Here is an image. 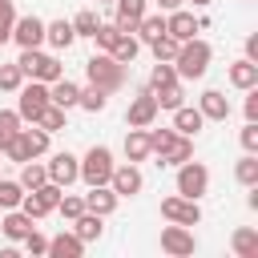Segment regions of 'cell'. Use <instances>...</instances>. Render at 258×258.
Returning a JSON list of instances; mask_svg holds the SVG:
<instances>
[{"label":"cell","mask_w":258,"mask_h":258,"mask_svg":"<svg viewBox=\"0 0 258 258\" xmlns=\"http://www.w3.org/2000/svg\"><path fill=\"white\" fill-rule=\"evenodd\" d=\"M12 40L20 48H40L44 44V20L40 16H16L12 20Z\"/></svg>","instance_id":"12"},{"label":"cell","mask_w":258,"mask_h":258,"mask_svg":"<svg viewBox=\"0 0 258 258\" xmlns=\"http://www.w3.org/2000/svg\"><path fill=\"white\" fill-rule=\"evenodd\" d=\"M165 32H169L173 40H189V36H198L202 28H198V16H194V12L173 8V12H165Z\"/></svg>","instance_id":"13"},{"label":"cell","mask_w":258,"mask_h":258,"mask_svg":"<svg viewBox=\"0 0 258 258\" xmlns=\"http://www.w3.org/2000/svg\"><path fill=\"white\" fill-rule=\"evenodd\" d=\"M206 189H210V169H206L202 161H194V157H189V161H181V165H177V194L198 202Z\"/></svg>","instance_id":"5"},{"label":"cell","mask_w":258,"mask_h":258,"mask_svg":"<svg viewBox=\"0 0 258 258\" xmlns=\"http://www.w3.org/2000/svg\"><path fill=\"white\" fill-rule=\"evenodd\" d=\"M32 194H36V198H40V202H44L48 210H56V202H60V194H64V189H60L56 181H44V185H36Z\"/></svg>","instance_id":"44"},{"label":"cell","mask_w":258,"mask_h":258,"mask_svg":"<svg viewBox=\"0 0 258 258\" xmlns=\"http://www.w3.org/2000/svg\"><path fill=\"white\" fill-rule=\"evenodd\" d=\"M198 109H202L206 121H226V117H230V101H226L222 89H206V93L198 97Z\"/></svg>","instance_id":"15"},{"label":"cell","mask_w":258,"mask_h":258,"mask_svg":"<svg viewBox=\"0 0 258 258\" xmlns=\"http://www.w3.org/2000/svg\"><path fill=\"white\" fill-rule=\"evenodd\" d=\"M77 105H81L85 113H101V109L109 105V93H105V89H97V85H85V89H81V97H77Z\"/></svg>","instance_id":"33"},{"label":"cell","mask_w":258,"mask_h":258,"mask_svg":"<svg viewBox=\"0 0 258 258\" xmlns=\"http://www.w3.org/2000/svg\"><path fill=\"white\" fill-rule=\"evenodd\" d=\"M20 85H24L20 64H0V93H16Z\"/></svg>","instance_id":"40"},{"label":"cell","mask_w":258,"mask_h":258,"mask_svg":"<svg viewBox=\"0 0 258 258\" xmlns=\"http://www.w3.org/2000/svg\"><path fill=\"white\" fill-rule=\"evenodd\" d=\"M234 177H238L242 185H258V157H254V153L238 157V165H234Z\"/></svg>","instance_id":"36"},{"label":"cell","mask_w":258,"mask_h":258,"mask_svg":"<svg viewBox=\"0 0 258 258\" xmlns=\"http://www.w3.org/2000/svg\"><path fill=\"white\" fill-rule=\"evenodd\" d=\"M20 210H24V214H28L32 222H40L44 214H52V210H48V206H44V202H40V198L32 194V189H24V198H20Z\"/></svg>","instance_id":"41"},{"label":"cell","mask_w":258,"mask_h":258,"mask_svg":"<svg viewBox=\"0 0 258 258\" xmlns=\"http://www.w3.org/2000/svg\"><path fill=\"white\" fill-rule=\"evenodd\" d=\"M161 250H165V254H173V258H185V254H194V250H198V238H194V230H189V226L169 222V226L161 230Z\"/></svg>","instance_id":"11"},{"label":"cell","mask_w":258,"mask_h":258,"mask_svg":"<svg viewBox=\"0 0 258 258\" xmlns=\"http://www.w3.org/2000/svg\"><path fill=\"white\" fill-rule=\"evenodd\" d=\"M77 97H81V85H73L69 77H56L48 85V101L60 105V109H77Z\"/></svg>","instance_id":"20"},{"label":"cell","mask_w":258,"mask_h":258,"mask_svg":"<svg viewBox=\"0 0 258 258\" xmlns=\"http://www.w3.org/2000/svg\"><path fill=\"white\" fill-rule=\"evenodd\" d=\"M230 246H234V254H238V258H258V230H254V226L234 230Z\"/></svg>","instance_id":"28"},{"label":"cell","mask_w":258,"mask_h":258,"mask_svg":"<svg viewBox=\"0 0 258 258\" xmlns=\"http://www.w3.org/2000/svg\"><path fill=\"white\" fill-rule=\"evenodd\" d=\"M20 73L24 77H32V81H44V85H52L56 77H64V64L52 56V52H40V48H20Z\"/></svg>","instance_id":"3"},{"label":"cell","mask_w":258,"mask_h":258,"mask_svg":"<svg viewBox=\"0 0 258 258\" xmlns=\"http://www.w3.org/2000/svg\"><path fill=\"white\" fill-rule=\"evenodd\" d=\"M44 169H48V181H56L60 189H69V185L81 177V157H73L69 149H60V153H52V157L44 161Z\"/></svg>","instance_id":"8"},{"label":"cell","mask_w":258,"mask_h":258,"mask_svg":"<svg viewBox=\"0 0 258 258\" xmlns=\"http://www.w3.org/2000/svg\"><path fill=\"white\" fill-rule=\"evenodd\" d=\"M161 32H165V16H149V12H145V16L137 20V28H133V36H137L141 44H149V40H157Z\"/></svg>","instance_id":"32"},{"label":"cell","mask_w":258,"mask_h":258,"mask_svg":"<svg viewBox=\"0 0 258 258\" xmlns=\"http://www.w3.org/2000/svg\"><path fill=\"white\" fill-rule=\"evenodd\" d=\"M153 101H157V109H177V105H185V89H181V81H169V85H157L153 89Z\"/></svg>","instance_id":"26"},{"label":"cell","mask_w":258,"mask_h":258,"mask_svg":"<svg viewBox=\"0 0 258 258\" xmlns=\"http://www.w3.org/2000/svg\"><path fill=\"white\" fill-rule=\"evenodd\" d=\"M44 40H48L52 48H73V40H77L73 20H48V24H44Z\"/></svg>","instance_id":"25"},{"label":"cell","mask_w":258,"mask_h":258,"mask_svg":"<svg viewBox=\"0 0 258 258\" xmlns=\"http://www.w3.org/2000/svg\"><path fill=\"white\" fill-rule=\"evenodd\" d=\"M85 77H89V85H97V89H105V93H117V89L125 85V64L113 60L109 52H97V56L85 60Z\"/></svg>","instance_id":"2"},{"label":"cell","mask_w":258,"mask_h":258,"mask_svg":"<svg viewBox=\"0 0 258 258\" xmlns=\"http://www.w3.org/2000/svg\"><path fill=\"white\" fill-rule=\"evenodd\" d=\"M16 181H20L24 189H36V185H44V181H48V169H44V161H36V157H32V161H20V177H16Z\"/></svg>","instance_id":"31"},{"label":"cell","mask_w":258,"mask_h":258,"mask_svg":"<svg viewBox=\"0 0 258 258\" xmlns=\"http://www.w3.org/2000/svg\"><path fill=\"white\" fill-rule=\"evenodd\" d=\"M73 234L81 238V242H97L101 234H105V218L101 214H81V218H73Z\"/></svg>","instance_id":"24"},{"label":"cell","mask_w":258,"mask_h":258,"mask_svg":"<svg viewBox=\"0 0 258 258\" xmlns=\"http://www.w3.org/2000/svg\"><path fill=\"white\" fill-rule=\"evenodd\" d=\"M48 254H52V258H81V254H85V242H81L73 230H64V234L48 238Z\"/></svg>","instance_id":"22"},{"label":"cell","mask_w":258,"mask_h":258,"mask_svg":"<svg viewBox=\"0 0 258 258\" xmlns=\"http://www.w3.org/2000/svg\"><path fill=\"white\" fill-rule=\"evenodd\" d=\"M20 198H24V185H20V181L0 177V210H16V206H20Z\"/></svg>","instance_id":"37"},{"label":"cell","mask_w":258,"mask_h":258,"mask_svg":"<svg viewBox=\"0 0 258 258\" xmlns=\"http://www.w3.org/2000/svg\"><path fill=\"white\" fill-rule=\"evenodd\" d=\"M109 189L117 194V198H137L141 189H145V177H141V169L129 161V165H113V173H109Z\"/></svg>","instance_id":"10"},{"label":"cell","mask_w":258,"mask_h":258,"mask_svg":"<svg viewBox=\"0 0 258 258\" xmlns=\"http://www.w3.org/2000/svg\"><path fill=\"white\" fill-rule=\"evenodd\" d=\"M36 125H40L44 133H60V129L69 125V109H60V105H52V101H48V105L40 109V117H36Z\"/></svg>","instance_id":"30"},{"label":"cell","mask_w":258,"mask_h":258,"mask_svg":"<svg viewBox=\"0 0 258 258\" xmlns=\"http://www.w3.org/2000/svg\"><path fill=\"white\" fill-rule=\"evenodd\" d=\"M20 242H24V250H28V254H48V238H44L36 226H32V230H28Z\"/></svg>","instance_id":"45"},{"label":"cell","mask_w":258,"mask_h":258,"mask_svg":"<svg viewBox=\"0 0 258 258\" xmlns=\"http://www.w3.org/2000/svg\"><path fill=\"white\" fill-rule=\"evenodd\" d=\"M113 149L109 145H93L85 157H81V177L77 181H85V185H109V173H113Z\"/></svg>","instance_id":"4"},{"label":"cell","mask_w":258,"mask_h":258,"mask_svg":"<svg viewBox=\"0 0 258 258\" xmlns=\"http://www.w3.org/2000/svg\"><path fill=\"white\" fill-rule=\"evenodd\" d=\"M149 48H153V60H169V64H173V56H177L181 40H173L169 32H161L157 40H149Z\"/></svg>","instance_id":"35"},{"label":"cell","mask_w":258,"mask_h":258,"mask_svg":"<svg viewBox=\"0 0 258 258\" xmlns=\"http://www.w3.org/2000/svg\"><path fill=\"white\" fill-rule=\"evenodd\" d=\"M97 24H101V20H97V12H93V8H81V12L73 16V32H77V36H93V32H97Z\"/></svg>","instance_id":"38"},{"label":"cell","mask_w":258,"mask_h":258,"mask_svg":"<svg viewBox=\"0 0 258 258\" xmlns=\"http://www.w3.org/2000/svg\"><path fill=\"white\" fill-rule=\"evenodd\" d=\"M12 20H16V4H12V0H0V24L12 28Z\"/></svg>","instance_id":"49"},{"label":"cell","mask_w":258,"mask_h":258,"mask_svg":"<svg viewBox=\"0 0 258 258\" xmlns=\"http://www.w3.org/2000/svg\"><path fill=\"white\" fill-rule=\"evenodd\" d=\"M137 52H141V40H137L133 32H121V36H117V44L109 48V56H113V60H121V64H133V60H137Z\"/></svg>","instance_id":"29"},{"label":"cell","mask_w":258,"mask_h":258,"mask_svg":"<svg viewBox=\"0 0 258 258\" xmlns=\"http://www.w3.org/2000/svg\"><path fill=\"white\" fill-rule=\"evenodd\" d=\"M56 214H60V218H69V222H73V218H81V214H85V198H77V194H60Z\"/></svg>","instance_id":"39"},{"label":"cell","mask_w":258,"mask_h":258,"mask_svg":"<svg viewBox=\"0 0 258 258\" xmlns=\"http://www.w3.org/2000/svg\"><path fill=\"white\" fill-rule=\"evenodd\" d=\"M20 125H24V121H20L16 109H0V153H4V145L20 133Z\"/></svg>","instance_id":"34"},{"label":"cell","mask_w":258,"mask_h":258,"mask_svg":"<svg viewBox=\"0 0 258 258\" xmlns=\"http://www.w3.org/2000/svg\"><path fill=\"white\" fill-rule=\"evenodd\" d=\"M238 137H242V149H246V153H254V149H258V121H246Z\"/></svg>","instance_id":"47"},{"label":"cell","mask_w":258,"mask_h":258,"mask_svg":"<svg viewBox=\"0 0 258 258\" xmlns=\"http://www.w3.org/2000/svg\"><path fill=\"white\" fill-rule=\"evenodd\" d=\"M16 141H20L24 157H44V153H48V133H44L40 125H32V129H20V133H16Z\"/></svg>","instance_id":"21"},{"label":"cell","mask_w":258,"mask_h":258,"mask_svg":"<svg viewBox=\"0 0 258 258\" xmlns=\"http://www.w3.org/2000/svg\"><path fill=\"white\" fill-rule=\"evenodd\" d=\"M97 4H113V0H97Z\"/></svg>","instance_id":"53"},{"label":"cell","mask_w":258,"mask_h":258,"mask_svg":"<svg viewBox=\"0 0 258 258\" xmlns=\"http://www.w3.org/2000/svg\"><path fill=\"white\" fill-rule=\"evenodd\" d=\"M117 194L109 189V185H89V194H85V210L89 214H101V218H109L113 210H117Z\"/></svg>","instance_id":"17"},{"label":"cell","mask_w":258,"mask_h":258,"mask_svg":"<svg viewBox=\"0 0 258 258\" xmlns=\"http://www.w3.org/2000/svg\"><path fill=\"white\" fill-rule=\"evenodd\" d=\"M113 8H117L113 24H117L121 32H133V28H137V20L149 12V0H113Z\"/></svg>","instance_id":"14"},{"label":"cell","mask_w":258,"mask_h":258,"mask_svg":"<svg viewBox=\"0 0 258 258\" xmlns=\"http://www.w3.org/2000/svg\"><path fill=\"white\" fill-rule=\"evenodd\" d=\"M145 133H149V149H153V153H161V149H165V145L177 137L173 129H145Z\"/></svg>","instance_id":"46"},{"label":"cell","mask_w":258,"mask_h":258,"mask_svg":"<svg viewBox=\"0 0 258 258\" xmlns=\"http://www.w3.org/2000/svg\"><path fill=\"white\" fill-rule=\"evenodd\" d=\"M157 101H153V89H141L133 101H129V109H125V125L129 129H149L153 121H157Z\"/></svg>","instance_id":"7"},{"label":"cell","mask_w":258,"mask_h":258,"mask_svg":"<svg viewBox=\"0 0 258 258\" xmlns=\"http://www.w3.org/2000/svg\"><path fill=\"white\" fill-rule=\"evenodd\" d=\"M246 60H258V32L246 36Z\"/></svg>","instance_id":"50"},{"label":"cell","mask_w":258,"mask_h":258,"mask_svg":"<svg viewBox=\"0 0 258 258\" xmlns=\"http://www.w3.org/2000/svg\"><path fill=\"white\" fill-rule=\"evenodd\" d=\"M149 153H153V149H149V133H145V129H129V133H125V157L137 165V161H145Z\"/></svg>","instance_id":"27"},{"label":"cell","mask_w":258,"mask_h":258,"mask_svg":"<svg viewBox=\"0 0 258 258\" xmlns=\"http://www.w3.org/2000/svg\"><path fill=\"white\" fill-rule=\"evenodd\" d=\"M210 56H214V48H210L202 36L181 40V48H177V56H173V73H177V81H198V77H206Z\"/></svg>","instance_id":"1"},{"label":"cell","mask_w":258,"mask_h":258,"mask_svg":"<svg viewBox=\"0 0 258 258\" xmlns=\"http://www.w3.org/2000/svg\"><path fill=\"white\" fill-rule=\"evenodd\" d=\"M202 125H206L202 109H194V105H177V109H173V133H181V137H198Z\"/></svg>","instance_id":"16"},{"label":"cell","mask_w":258,"mask_h":258,"mask_svg":"<svg viewBox=\"0 0 258 258\" xmlns=\"http://www.w3.org/2000/svg\"><path fill=\"white\" fill-rule=\"evenodd\" d=\"M117 36H121V28H117V24H97V32H93V40H97V48H101V52H109V48L117 44Z\"/></svg>","instance_id":"42"},{"label":"cell","mask_w":258,"mask_h":258,"mask_svg":"<svg viewBox=\"0 0 258 258\" xmlns=\"http://www.w3.org/2000/svg\"><path fill=\"white\" fill-rule=\"evenodd\" d=\"M157 157H161L157 165H169V169H177L181 161H189V157H194V137H181V133H177V137H173V141H169V145H165Z\"/></svg>","instance_id":"18"},{"label":"cell","mask_w":258,"mask_h":258,"mask_svg":"<svg viewBox=\"0 0 258 258\" xmlns=\"http://www.w3.org/2000/svg\"><path fill=\"white\" fill-rule=\"evenodd\" d=\"M16 93H20V101H16V113H20V121H32V125H36L40 109L48 105V85H44V81H32V85H20Z\"/></svg>","instance_id":"6"},{"label":"cell","mask_w":258,"mask_h":258,"mask_svg":"<svg viewBox=\"0 0 258 258\" xmlns=\"http://www.w3.org/2000/svg\"><path fill=\"white\" fill-rule=\"evenodd\" d=\"M230 85L242 89V93L254 89V85H258V60H246V56L234 60V64H230Z\"/></svg>","instance_id":"23"},{"label":"cell","mask_w":258,"mask_h":258,"mask_svg":"<svg viewBox=\"0 0 258 258\" xmlns=\"http://www.w3.org/2000/svg\"><path fill=\"white\" fill-rule=\"evenodd\" d=\"M181 4H185V0H157V8H161V12H173V8H181Z\"/></svg>","instance_id":"51"},{"label":"cell","mask_w":258,"mask_h":258,"mask_svg":"<svg viewBox=\"0 0 258 258\" xmlns=\"http://www.w3.org/2000/svg\"><path fill=\"white\" fill-rule=\"evenodd\" d=\"M28 230H32V218H28L20 206H16V210H4V218H0V234H4L8 242H20Z\"/></svg>","instance_id":"19"},{"label":"cell","mask_w":258,"mask_h":258,"mask_svg":"<svg viewBox=\"0 0 258 258\" xmlns=\"http://www.w3.org/2000/svg\"><path fill=\"white\" fill-rule=\"evenodd\" d=\"M161 218H165V222H177V226H198V222H202V206H198L194 198L173 194V198L161 202Z\"/></svg>","instance_id":"9"},{"label":"cell","mask_w":258,"mask_h":258,"mask_svg":"<svg viewBox=\"0 0 258 258\" xmlns=\"http://www.w3.org/2000/svg\"><path fill=\"white\" fill-rule=\"evenodd\" d=\"M185 4H194V8H210L214 0H185Z\"/></svg>","instance_id":"52"},{"label":"cell","mask_w":258,"mask_h":258,"mask_svg":"<svg viewBox=\"0 0 258 258\" xmlns=\"http://www.w3.org/2000/svg\"><path fill=\"white\" fill-rule=\"evenodd\" d=\"M242 113H246V121H258V85L246 89V105H242Z\"/></svg>","instance_id":"48"},{"label":"cell","mask_w":258,"mask_h":258,"mask_svg":"<svg viewBox=\"0 0 258 258\" xmlns=\"http://www.w3.org/2000/svg\"><path fill=\"white\" fill-rule=\"evenodd\" d=\"M169 81H177L173 64H169V60H157V64H153V73H149V89H157V85H169Z\"/></svg>","instance_id":"43"}]
</instances>
